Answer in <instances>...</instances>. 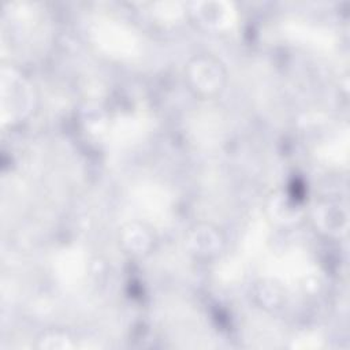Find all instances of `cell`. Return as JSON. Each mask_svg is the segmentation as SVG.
<instances>
[{"label":"cell","instance_id":"1","mask_svg":"<svg viewBox=\"0 0 350 350\" xmlns=\"http://www.w3.org/2000/svg\"><path fill=\"white\" fill-rule=\"evenodd\" d=\"M97 45L113 56H131L137 48V40L131 30L116 21H101L93 31Z\"/></svg>","mask_w":350,"mask_h":350},{"label":"cell","instance_id":"2","mask_svg":"<svg viewBox=\"0 0 350 350\" xmlns=\"http://www.w3.org/2000/svg\"><path fill=\"white\" fill-rule=\"evenodd\" d=\"M191 78L194 79V83L204 92H213L220 86V68L206 60L198 62L193 66Z\"/></svg>","mask_w":350,"mask_h":350},{"label":"cell","instance_id":"3","mask_svg":"<svg viewBox=\"0 0 350 350\" xmlns=\"http://www.w3.org/2000/svg\"><path fill=\"white\" fill-rule=\"evenodd\" d=\"M60 262L63 264V267L59 269V272L60 275H63L64 280H77L83 272V262L77 253L66 254V257H63Z\"/></svg>","mask_w":350,"mask_h":350}]
</instances>
